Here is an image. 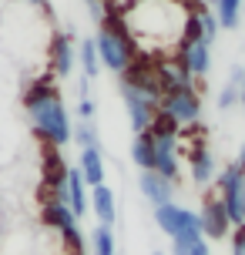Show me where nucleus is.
<instances>
[{"label": "nucleus", "instance_id": "obj_1", "mask_svg": "<svg viewBox=\"0 0 245 255\" xmlns=\"http://www.w3.org/2000/svg\"><path fill=\"white\" fill-rule=\"evenodd\" d=\"M118 13L138 47V57H175L181 47L188 20L185 0H124Z\"/></svg>", "mask_w": 245, "mask_h": 255}, {"label": "nucleus", "instance_id": "obj_2", "mask_svg": "<svg viewBox=\"0 0 245 255\" xmlns=\"http://www.w3.org/2000/svg\"><path fill=\"white\" fill-rule=\"evenodd\" d=\"M24 111L30 118V128L47 148H64L67 141H74V125L67 115V104L61 91L54 84L51 74L34 77L24 91Z\"/></svg>", "mask_w": 245, "mask_h": 255}, {"label": "nucleus", "instance_id": "obj_3", "mask_svg": "<svg viewBox=\"0 0 245 255\" xmlns=\"http://www.w3.org/2000/svg\"><path fill=\"white\" fill-rule=\"evenodd\" d=\"M94 47H98V57H101V67L111 71V74H124L131 64L138 61V47L131 40L128 27L121 20V13L111 10L104 13V20H98V30H94Z\"/></svg>", "mask_w": 245, "mask_h": 255}, {"label": "nucleus", "instance_id": "obj_4", "mask_svg": "<svg viewBox=\"0 0 245 255\" xmlns=\"http://www.w3.org/2000/svg\"><path fill=\"white\" fill-rule=\"evenodd\" d=\"M155 225L165 232L168 239L175 242V239H195V235H202V225H198V212L192 208H185L178 202H165L155 208ZM205 239V235H202Z\"/></svg>", "mask_w": 245, "mask_h": 255}, {"label": "nucleus", "instance_id": "obj_5", "mask_svg": "<svg viewBox=\"0 0 245 255\" xmlns=\"http://www.w3.org/2000/svg\"><path fill=\"white\" fill-rule=\"evenodd\" d=\"M215 188L232 225H245V171L239 165H225L215 178Z\"/></svg>", "mask_w": 245, "mask_h": 255}, {"label": "nucleus", "instance_id": "obj_6", "mask_svg": "<svg viewBox=\"0 0 245 255\" xmlns=\"http://www.w3.org/2000/svg\"><path fill=\"white\" fill-rule=\"evenodd\" d=\"M40 218H44V225H47L51 232H57V235L64 239L71 252H84V239H81V229H78V215L71 212L67 202L47 198L44 208H40Z\"/></svg>", "mask_w": 245, "mask_h": 255}, {"label": "nucleus", "instance_id": "obj_7", "mask_svg": "<svg viewBox=\"0 0 245 255\" xmlns=\"http://www.w3.org/2000/svg\"><path fill=\"white\" fill-rule=\"evenodd\" d=\"M202 104L205 101H202L198 88H185V91H171V94H165L158 108H161L165 115H171L181 128H195L198 121H202Z\"/></svg>", "mask_w": 245, "mask_h": 255}, {"label": "nucleus", "instance_id": "obj_8", "mask_svg": "<svg viewBox=\"0 0 245 255\" xmlns=\"http://www.w3.org/2000/svg\"><path fill=\"white\" fill-rule=\"evenodd\" d=\"M74 64H78V44H74V34L71 30H54L51 40H47V67H51V77H71L74 74Z\"/></svg>", "mask_w": 245, "mask_h": 255}, {"label": "nucleus", "instance_id": "obj_9", "mask_svg": "<svg viewBox=\"0 0 245 255\" xmlns=\"http://www.w3.org/2000/svg\"><path fill=\"white\" fill-rule=\"evenodd\" d=\"M118 94H121V101H124V111H128V125L134 134H141V131H148L151 128V118H155L158 104L151 101V98H144L141 91L128 88V84H121L118 81Z\"/></svg>", "mask_w": 245, "mask_h": 255}, {"label": "nucleus", "instance_id": "obj_10", "mask_svg": "<svg viewBox=\"0 0 245 255\" xmlns=\"http://www.w3.org/2000/svg\"><path fill=\"white\" fill-rule=\"evenodd\" d=\"M198 225H202V235L205 239H215V242L219 239H229L232 229H235L219 195H208L205 202H202V208H198Z\"/></svg>", "mask_w": 245, "mask_h": 255}, {"label": "nucleus", "instance_id": "obj_11", "mask_svg": "<svg viewBox=\"0 0 245 255\" xmlns=\"http://www.w3.org/2000/svg\"><path fill=\"white\" fill-rule=\"evenodd\" d=\"M175 61L192 77H205L212 71V44L208 40H181V47L175 51Z\"/></svg>", "mask_w": 245, "mask_h": 255}, {"label": "nucleus", "instance_id": "obj_12", "mask_svg": "<svg viewBox=\"0 0 245 255\" xmlns=\"http://www.w3.org/2000/svg\"><path fill=\"white\" fill-rule=\"evenodd\" d=\"M188 175L198 188H205L208 181L219 178V165H215V154L208 151L205 138H198L195 144H188Z\"/></svg>", "mask_w": 245, "mask_h": 255}, {"label": "nucleus", "instance_id": "obj_13", "mask_svg": "<svg viewBox=\"0 0 245 255\" xmlns=\"http://www.w3.org/2000/svg\"><path fill=\"white\" fill-rule=\"evenodd\" d=\"M161 178L178 181L181 178V148L178 138H155V168Z\"/></svg>", "mask_w": 245, "mask_h": 255}, {"label": "nucleus", "instance_id": "obj_14", "mask_svg": "<svg viewBox=\"0 0 245 255\" xmlns=\"http://www.w3.org/2000/svg\"><path fill=\"white\" fill-rule=\"evenodd\" d=\"M138 191H141V198L151 208H158V205H165V202H175V181L161 178L158 171H141L138 175Z\"/></svg>", "mask_w": 245, "mask_h": 255}, {"label": "nucleus", "instance_id": "obj_15", "mask_svg": "<svg viewBox=\"0 0 245 255\" xmlns=\"http://www.w3.org/2000/svg\"><path fill=\"white\" fill-rule=\"evenodd\" d=\"M67 205H71V212L78 218H84L91 212V191H88V181L81 175V168H67Z\"/></svg>", "mask_w": 245, "mask_h": 255}, {"label": "nucleus", "instance_id": "obj_16", "mask_svg": "<svg viewBox=\"0 0 245 255\" xmlns=\"http://www.w3.org/2000/svg\"><path fill=\"white\" fill-rule=\"evenodd\" d=\"M91 212L98 215V225H111V229H115V222H118V202H115V191L108 188V185L91 188Z\"/></svg>", "mask_w": 245, "mask_h": 255}, {"label": "nucleus", "instance_id": "obj_17", "mask_svg": "<svg viewBox=\"0 0 245 255\" xmlns=\"http://www.w3.org/2000/svg\"><path fill=\"white\" fill-rule=\"evenodd\" d=\"M78 168H81V175H84V181H88V188L104 185V154H101V148H81Z\"/></svg>", "mask_w": 245, "mask_h": 255}, {"label": "nucleus", "instance_id": "obj_18", "mask_svg": "<svg viewBox=\"0 0 245 255\" xmlns=\"http://www.w3.org/2000/svg\"><path fill=\"white\" fill-rule=\"evenodd\" d=\"M131 161L141 168V171H151L155 168V134L151 131H141L131 138Z\"/></svg>", "mask_w": 245, "mask_h": 255}, {"label": "nucleus", "instance_id": "obj_19", "mask_svg": "<svg viewBox=\"0 0 245 255\" xmlns=\"http://www.w3.org/2000/svg\"><path fill=\"white\" fill-rule=\"evenodd\" d=\"M78 61H81V74L88 77H98L104 71L101 67V57H98V47H94V37H84L81 40V47H78Z\"/></svg>", "mask_w": 245, "mask_h": 255}, {"label": "nucleus", "instance_id": "obj_20", "mask_svg": "<svg viewBox=\"0 0 245 255\" xmlns=\"http://www.w3.org/2000/svg\"><path fill=\"white\" fill-rule=\"evenodd\" d=\"M215 20L222 30H235L242 20V0H215Z\"/></svg>", "mask_w": 245, "mask_h": 255}, {"label": "nucleus", "instance_id": "obj_21", "mask_svg": "<svg viewBox=\"0 0 245 255\" xmlns=\"http://www.w3.org/2000/svg\"><path fill=\"white\" fill-rule=\"evenodd\" d=\"M91 255H118V242H115L111 225H98L91 232Z\"/></svg>", "mask_w": 245, "mask_h": 255}, {"label": "nucleus", "instance_id": "obj_22", "mask_svg": "<svg viewBox=\"0 0 245 255\" xmlns=\"http://www.w3.org/2000/svg\"><path fill=\"white\" fill-rule=\"evenodd\" d=\"M155 138H181V125L175 121L171 115H165L161 108L155 111V118H151V128H148Z\"/></svg>", "mask_w": 245, "mask_h": 255}, {"label": "nucleus", "instance_id": "obj_23", "mask_svg": "<svg viewBox=\"0 0 245 255\" xmlns=\"http://www.w3.org/2000/svg\"><path fill=\"white\" fill-rule=\"evenodd\" d=\"M171 255H212V249H208V239L195 235V239H175Z\"/></svg>", "mask_w": 245, "mask_h": 255}, {"label": "nucleus", "instance_id": "obj_24", "mask_svg": "<svg viewBox=\"0 0 245 255\" xmlns=\"http://www.w3.org/2000/svg\"><path fill=\"white\" fill-rule=\"evenodd\" d=\"M74 141L81 148H101V134H98L94 121H78L74 125Z\"/></svg>", "mask_w": 245, "mask_h": 255}, {"label": "nucleus", "instance_id": "obj_25", "mask_svg": "<svg viewBox=\"0 0 245 255\" xmlns=\"http://www.w3.org/2000/svg\"><path fill=\"white\" fill-rule=\"evenodd\" d=\"M239 98H242V84L229 81V84L219 91V108H222V111H229V108H235V104H239Z\"/></svg>", "mask_w": 245, "mask_h": 255}, {"label": "nucleus", "instance_id": "obj_26", "mask_svg": "<svg viewBox=\"0 0 245 255\" xmlns=\"http://www.w3.org/2000/svg\"><path fill=\"white\" fill-rule=\"evenodd\" d=\"M94 115H98L94 98H78V121H94Z\"/></svg>", "mask_w": 245, "mask_h": 255}, {"label": "nucleus", "instance_id": "obj_27", "mask_svg": "<svg viewBox=\"0 0 245 255\" xmlns=\"http://www.w3.org/2000/svg\"><path fill=\"white\" fill-rule=\"evenodd\" d=\"M229 242H232V255H245V225H235Z\"/></svg>", "mask_w": 245, "mask_h": 255}, {"label": "nucleus", "instance_id": "obj_28", "mask_svg": "<svg viewBox=\"0 0 245 255\" xmlns=\"http://www.w3.org/2000/svg\"><path fill=\"white\" fill-rule=\"evenodd\" d=\"M20 3H27V7H37V10H51V0H20Z\"/></svg>", "mask_w": 245, "mask_h": 255}, {"label": "nucleus", "instance_id": "obj_29", "mask_svg": "<svg viewBox=\"0 0 245 255\" xmlns=\"http://www.w3.org/2000/svg\"><path fill=\"white\" fill-rule=\"evenodd\" d=\"M235 165H239V168L245 171V144H242V151H239V161H235Z\"/></svg>", "mask_w": 245, "mask_h": 255}, {"label": "nucleus", "instance_id": "obj_30", "mask_svg": "<svg viewBox=\"0 0 245 255\" xmlns=\"http://www.w3.org/2000/svg\"><path fill=\"white\" fill-rule=\"evenodd\" d=\"M239 104H242V111H245V77H242V98H239Z\"/></svg>", "mask_w": 245, "mask_h": 255}, {"label": "nucleus", "instance_id": "obj_31", "mask_svg": "<svg viewBox=\"0 0 245 255\" xmlns=\"http://www.w3.org/2000/svg\"><path fill=\"white\" fill-rule=\"evenodd\" d=\"M71 255H84V252H71Z\"/></svg>", "mask_w": 245, "mask_h": 255}, {"label": "nucleus", "instance_id": "obj_32", "mask_svg": "<svg viewBox=\"0 0 245 255\" xmlns=\"http://www.w3.org/2000/svg\"><path fill=\"white\" fill-rule=\"evenodd\" d=\"M151 255H165V252H151Z\"/></svg>", "mask_w": 245, "mask_h": 255}]
</instances>
